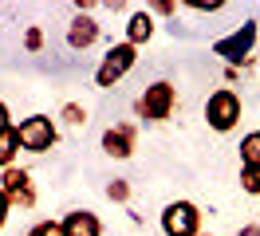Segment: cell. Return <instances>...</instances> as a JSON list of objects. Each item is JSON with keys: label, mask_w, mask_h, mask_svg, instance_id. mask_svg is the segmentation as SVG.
I'll list each match as a JSON object with an SVG mask.
<instances>
[{"label": "cell", "mask_w": 260, "mask_h": 236, "mask_svg": "<svg viewBox=\"0 0 260 236\" xmlns=\"http://www.w3.org/2000/svg\"><path fill=\"white\" fill-rule=\"evenodd\" d=\"M134 63H138V47L134 44H111L107 47V55H103V63L95 67V87H103V91H111L114 83H122V79L134 71Z\"/></svg>", "instance_id": "1"}, {"label": "cell", "mask_w": 260, "mask_h": 236, "mask_svg": "<svg viewBox=\"0 0 260 236\" xmlns=\"http://www.w3.org/2000/svg\"><path fill=\"white\" fill-rule=\"evenodd\" d=\"M178 107V87L170 83V79H158V83H150L146 91L138 94V118L142 122H166L170 114Z\"/></svg>", "instance_id": "2"}, {"label": "cell", "mask_w": 260, "mask_h": 236, "mask_svg": "<svg viewBox=\"0 0 260 236\" xmlns=\"http://www.w3.org/2000/svg\"><path fill=\"white\" fill-rule=\"evenodd\" d=\"M205 122L217 134H229L233 126L241 122V94L233 87H217V91L205 98Z\"/></svg>", "instance_id": "3"}, {"label": "cell", "mask_w": 260, "mask_h": 236, "mask_svg": "<svg viewBox=\"0 0 260 236\" xmlns=\"http://www.w3.org/2000/svg\"><path fill=\"white\" fill-rule=\"evenodd\" d=\"M256 36H260V24L256 20H244L241 28H233L229 36H221L217 44H213V55H221L225 63H248L252 55V47H256Z\"/></svg>", "instance_id": "4"}, {"label": "cell", "mask_w": 260, "mask_h": 236, "mask_svg": "<svg viewBox=\"0 0 260 236\" xmlns=\"http://www.w3.org/2000/svg\"><path fill=\"white\" fill-rule=\"evenodd\" d=\"M20 134V150H28V154H48L51 146L59 142V126L51 122L48 114H32V118H24L16 126Z\"/></svg>", "instance_id": "5"}, {"label": "cell", "mask_w": 260, "mask_h": 236, "mask_svg": "<svg viewBox=\"0 0 260 236\" xmlns=\"http://www.w3.org/2000/svg\"><path fill=\"white\" fill-rule=\"evenodd\" d=\"M166 236H201V209L193 201H170L162 209Z\"/></svg>", "instance_id": "6"}, {"label": "cell", "mask_w": 260, "mask_h": 236, "mask_svg": "<svg viewBox=\"0 0 260 236\" xmlns=\"http://www.w3.org/2000/svg\"><path fill=\"white\" fill-rule=\"evenodd\" d=\"M0 189H4V197L12 201V209H32L36 205V181H32V173L20 170V165L0 170Z\"/></svg>", "instance_id": "7"}, {"label": "cell", "mask_w": 260, "mask_h": 236, "mask_svg": "<svg viewBox=\"0 0 260 236\" xmlns=\"http://www.w3.org/2000/svg\"><path fill=\"white\" fill-rule=\"evenodd\" d=\"M134 142H138V126L134 122H118L103 130V154L114 157V161H126L134 154Z\"/></svg>", "instance_id": "8"}, {"label": "cell", "mask_w": 260, "mask_h": 236, "mask_svg": "<svg viewBox=\"0 0 260 236\" xmlns=\"http://www.w3.org/2000/svg\"><path fill=\"white\" fill-rule=\"evenodd\" d=\"M99 20L91 12H75L71 16V24H67V47L71 51H87V47L99 44Z\"/></svg>", "instance_id": "9"}, {"label": "cell", "mask_w": 260, "mask_h": 236, "mask_svg": "<svg viewBox=\"0 0 260 236\" xmlns=\"http://www.w3.org/2000/svg\"><path fill=\"white\" fill-rule=\"evenodd\" d=\"M59 224H63L67 236H103V220H99L91 209H71Z\"/></svg>", "instance_id": "10"}, {"label": "cell", "mask_w": 260, "mask_h": 236, "mask_svg": "<svg viewBox=\"0 0 260 236\" xmlns=\"http://www.w3.org/2000/svg\"><path fill=\"white\" fill-rule=\"evenodd\" d=\"M154 12L150 8H138V12H130V20H126V44H134V47H142V44H150L154 40Z\"/></svg>", "instance_id": "11"}, {"label": "cell", "mask_w": 260, "mask_h": 236, "mask_svg": "<svg viewBox=\"0 0 260 236\" xmlns=\"http://www.w3.org/2000/svg\"><path fill=\"white\" fill-rule=\"evenodd\" d=\"M16 154H20V134H16V126H12V130L0 134V170L16 165Z\"/></svg>", "instance_id": "12"}, {"label": "cell", "mask_w": 260, "mask_h": 236, "mask_svg": "<svg viewBox=\"0 0 260 236\" xmlns=\"http://www.w3.org/2000/svg\"><path fill=\"white\" fill-rule=\"evenodd\" d=\"M241 165L260 170V130H248V134L241 138Z\"/></svg>", "instance_id": "13"}, {"label": "cell", "mask_w": 260, "mask_h": 236, "mask_svg": "<svg viewBox=\"0 0 260 236\" xmlns=\"http://www.w3.org/2000/svg\"><path fill=\"white\" fill-rule=\"evenodd\" d=\"M130 181L126 177H114V181H107V201H114V205H126L130 201Z\"/></svg>", "instance_id": "14"}, {"label": "cell", "mask_w": 260, "mask_h": 236, "mask_svg": "<svg viewBox=\"0 0 260 236\" xmlns=\"http://www.w3.org/2000/svg\"><path fill=\"white\" fill-rule=\"evenodd\" d=\"M241 189L248 193V197H260V170H252V165H241Z\"/></svg>", "instance_id": "15"}, {"label": "cell", "mask_w": 260, "mask_h": 236, "mask_svg": "<svg viewBox=\"0 0 260 236\" xmlns=\"http://www.w3.org/2000/svg\"><path fill=\"white\" fill-rule=\"evenodd\" d=\"M28 236H67V232H63V224H59V220H40V224L28 228Z\"/></svg>", "instance_id": "16"}, {"label": "cell", "mask_w": 260, "mask_h": 236, "mask_svg": "<svg viewBox=\"0 0 260 236\" xmlns=\"http://www.w3.org/2000/svg\"><path fill=\"white\" fill-rule=\"evenodd\" d=\"M63 122L67 126H83V122H87V110H83L79 103H67V107H63Z\"/></svg>", "instance_id": "17"}, {"label": "cell", "mask_w": 260, "mask_h": 236, "mask_svg": "<svg viewBox=\"0 0 260 236\" xmlns=\"http://www.w3.org/2000/svg\"><path fill=\"white\" fill-rule=\"evenodd\" d=\"M24 47H28V51H40V47H44V28H28L24 31Z\"/></svg>", "instance_id": "18"}, {"label": "cell", "mask_w": 260, "mask_h": 236, "mask_svg": "<svg viewBox=\"0 0 260 236\" xmlns=\"http://www.w3.org/2000/svg\"><path fill=\"white\" fill-rule=\"evenodd\" d=\"M150 12H158V16H174L178 12V4H170V0H154V4H146Z\"/></svg>", "instance_id": "19"}, {"label": "cell", "mask_w": 260, "mask_h": 236, "mask_svg": "<svg viewBox=\"0 0 260 236\" xmlns=\"http://www.w3.org/2000/svg\"><path fill=\"white\" fill-rule=\"evenodd\" d=\"M8 213H12V201H8V197H4V189H0V228L8 224Z\"/></svg>", "instance_id": "20"}, {"label": "cell", "mask_w": 260, "mask_h": 236, "mask_svg": "<svg viewBox=\"0 0 260 236\" xmlns=\"http://www.w3.org/2000/svg\"><path fill=\"white\" fill-rule=\"evenodd\" d=\"M237 236H260V220H252V224H241V228H237Z\"/></svg>", "instance_id": "21"}, {"label": "cell", "mask_w": 260, "mask_h": 236, "mask_svg": "<svg viewBox=\"0 0 260 236\" xmlns=\"http://www.w3.org/2000/svg\"><path fill=\"white\" fill-rule=\"evenodd\" d=\"M4 130H12V114H8V107L0 103V134H4Z\"/></svg>", "instance_id": "22"}, {"label": "cell", "mask_w": 260, "mask_h": 236, "mask_svg": "<svg viewBox=\"0 0 260 236\" xmlns=\"http://www.w3.org/2000/svg\"><path fill=\"white\" fill-rule=\"evenodd\" d=\"M201 236H213V232H201Z\"/></svg>", "instance_id": "23"}]
</instances>
